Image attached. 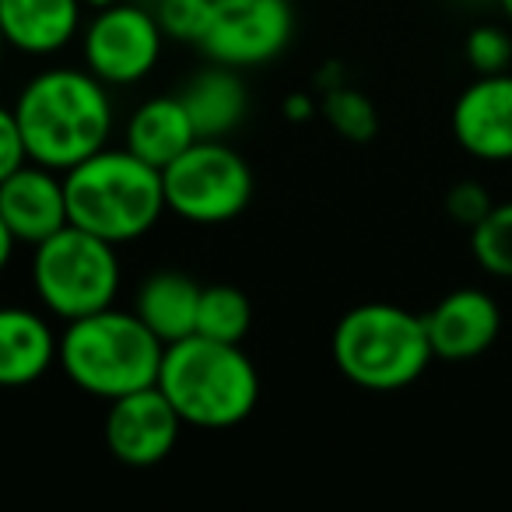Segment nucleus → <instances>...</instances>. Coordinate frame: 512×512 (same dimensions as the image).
<instances>
[{
	"label": "nucleus",
	"mask_w": 512,
	"mask_h": 512,
	"mask_svg": "<svg viewBox=\"0 0 512 512\" xmlns=\"http://www.w3.org/2000/svg\"><path fill=\"white\" fill-rule=\"evenodd\" d=\"M71 225L123 246L158 225L165 207L162 169L127 148L106 144L92 158L64 172Z\"/></svg>",
	"instance_id": "obj_3"
},
{
	"label": "nucleus",
	"mask_w": 512,
	"mask_h": 512,
	"mask_svg": "<svg viewBox=\"0 0 512 512\" xmlns=\"http://www.w3.org/2000/svg\"><path fill=\"white\" fill-rule=\"evenodd\" d=\"M158 390L172 400L183 425L221 432L235 428L260 404V372L242 344L190 334L165 344Z\"/></svg>",
	"instance_id": "obj_2"
},
{
	"label": "nucleus",
	"mask_w": 512,
	"mask_h": 512,
	"mask_svg": "<svg viewBox=\"0 0 512 512\" xmlns=\"http://www.w3.org/2000/svg\"><path fill=\"white\" fill-rule=\"evenodd\" d=\"M200 285L179 271H155L134 295V313L162 344H176L197 334Z\"/></svg>",
	"instance_id": "obj_18"
},
{
	"label": "nucleus",
	"mask_w": 512,
	"mask_h": 512,
	"mask_svg": "<svg viewBox=\"0 0 512 512\" xmlns=\"http://www.w3.org/2000/svg\"><path fill=\"white\" fill-rule=\"evenodd\" d=\"M183 432V418L172 407V400L155 386H144L127 397L109 400L102 439L116 463L123 467H158L169 460Z\"/></svg>",
	"instance_id": "obj_10"
},
{
	"label": "nucleus",
	"mask_w": 512,
	"mask_h": 512,
	"mask_svg": "<svg viewBox=\"0 0 512 512\" xmlns=\"http://www.w3.org/2000/svg\"><path fill=\"white\" fill-rule=\"evenodd\" d=\"M32 288L53 320L71 323L92 316L116 306L123 288L120 253L113 242L78 225H64L32 246Z\"/></svg>",
	"instance_id": "obj_6"
},
{
	"label": "nucleus",
	"mask_w": 512,
	"mask_h": 512,
	"mask_svg": "<svg viewBox=\"0 0 512 512\" xmlns=\"http://www.w3.org/2000/svg\"><path fill=\"white\" fill-rule=\"evenodd\" d=\"M25 162H29V151H25V137L22 127H18L15 106H0V183Z\"/></svg>",
	"instance_id": "obj_25"
},
{
	"label": "nucleus",
	"mask_w": 512,
	"mask_h": 512,
	"mask_svg": "<svg viewBox=\"0 0 512 512\" xmlns=\"http://www.w3.org/2000/svg\"><path fill=\"white\" fill-rule=\"evenodd\" d=\"M165 344L137 320L134 309H99L64 323L57 365L67 383L95 400H116L158 383Z\"/></svg>",
	"instance_id": "obj_4"
},
{
	"label": "nucleus",
	"mask_w": 512,
	"mask_h": 512,
	"mask_svg": "<svg viewBox=\"0 0 512 512\" xmlns=\"http://www.w3.org/2000/svg\"><path fill=\"white\" fill-rule=\"evenodd\" d=\"M295 32L288 0H214V18L200 50L214 64L249 71L278 60Z\"/></svg>",
	"instance_id": "obj_9"
},
{
	"label": "nucleus",
	"mask_w": 512,
	"mask_h": 512,
	"mask_svg": "<svg viewBox=\"0 0 512 512\" xmlns=\"http://www.w3.org/2000/svg\"><path fill=\"white\" fill-rule=\"evenodd\" d=\"M313 113H320V102H313V95L309 92H292L285 99V116L292 123H306Z\"/></svg>",
	"instance_id": "obj_26"
},
{
	"label": "nucleus",
	"mask_w": 512,
	"mask_h": 512,
	"mask_svg": "<svg viewBox=\"0 0 512 512\" xmlns=\"http://www.w3.org/2000/svg\"><path fill=\"white\" fill-rule=\"evenodd\" d=\"M113 4H120V0H85V8H92V11L113 8Z\"/></svg>",
	"instance_id": "obj_28"
},
{
	"label": "nucleus",
	"mask_w": 512,
	"mask_h": 512,
	"mask_svg": "<svg viewBox=\"0 0 512 512\" xmlns=\"http://www.w3.org/2000/svg\"><path fill=\"white\" fill-rule=\"evenodd\" d=\"M253 330V302L235 285H207L200 288L197 306V334L211 341L242 344Z\"/></svg>",
	"instance_id": "obj_19"
},
{
	"label": "nucleus",
	"mask_w": 512,
	"mask_h": 512,
	"mask_svg": "<svg viewBox=\"0 0 512 512\" xmlns=\"http://www.w3.org/2000/svg\"><path fill=\"white\" fill-rule=\"evenodd\" d=\"M15 249H18L15 235H11V228H8V225H4V218H0V274L8 271V264H11V256H15Z\"/></svg>",
	"instance_id": "obj_27"
},
{
	"label": "nucleus",
	"mask_w": 512,
	"mask_h": 512,
	"mask_svg": "<svg viewBox=\"0 0 512 512\" xmlns=\"http://www.w3.org/2000/svg\"><path fill=\"white\" fill-rule=\"evenodd\" d=\"M491 207H495L491 193L484 190L481 183H474V179H463V183H456L453 190L446 193V214L463 228H474Z\"/></svg>",
	"instance_id": "obj_24"
},
{
	"label": "nucleus",
	"mask_w": 512,
	"mask_h": 512,
	"mask_svg": "<svg viewBox=\"0 0 512 512\" xmlns=\"http://www.w3.org/2000/svg\"><path fill=\"white\" fill-rule=\"evenodd\" d=\"M85 0H0V32L8 50L53 57L81 36Z\"/></svg>",
	"instance_id": "obj_14"
},
{
	"label": "nucleus",
	"mask_w": 512,
	"mask_h": 512,
	"mask_svg": "<svg viewBox=\"0 0 512 512\" xmlns=\"http://www.w3.org/2000/svg\"><path fill=\"white\" fill-rule=\"evenodd\" d=\"M15 116L32 162L67 172L113 137V95L88 67H46L15 99Z\"/></svg>",
	"instance_id": "obj_1"
},
{
	"label": "nucleus",
	"mask_w": 512,
	"mask_h": 512,
	"mask_svg": "<svg viewBox=\"0 0 512 512\" xmlns=\"http://www.w3.org/2000/svg\"><path fill=\"white\" fill-rule=\"evenodd\" d=\"M179 99H183L186 113H190L197 137H221L225 141L228 134H235L242 127V120L249 113L246 81L239 78L235 67L225 64L207 67L197 78L186 81Z\"/></svg>",
	"instance_id": "obj_17"
},
{
	"label": "nucleus",
	"mask_w": 512,
	"mask_h": 512,
	"mask_svg": "<svg viewBox=\"0 0 512 512\" xmlns=\"http://www.w3.org/2000/svg\"><path fill=\"white\" fill-rule=\"evenodd\" d=\"M320 116L330 123V130H337L344 141H355V144L372 141L379 130V113L372 106V99L365 92H358V88H351L348 81H337V85L323 88Z\"/></svg>",
	"instance_id": "obj_20"
},
{
	"label": "nucleus",
	"mask_w": 512,
	"mask_h": 512,
	"mask_svg": "<svg viewBox=\"0 0 512 512\" xmlns=\"http://www.w3.org/2000/svg\"><path fill=\"white\" fill-rule=\"evenodd\" d=\"M165 32L155 11L137 4H113L88 18L81 29L85 67L109 88H127L144 81L162 60Z\"/></svg>",
	"instance_id": "obj_8"
},
{
	"label": "nucleus",
	"mask_w": 512,
	"mask_h": 512,
	"mask_svg": "<svg viewBox=\"0 0 512 512\" xmlns=\"http://www.w3.org/2000/svg\"><path fill=\"white\" fill-rule=\"evenodd\" d=\"M463 57L474 74H502L512 67V36L502 25H477L467 32Z\"/></svg>",
	"instance_id": "obj_23"
},
{
	"label": "nucleus",
	"mask_w": 512,
	"mask_h": 512,
	"mask_svg": "<svg viewBox=\"0 0 512 512\" xmlns=\"http://www.w3.org/2000/svg\"><path fill=\"white\" fill-rule=\"evenodd\" d=\"M155 18H158V25H162L165 39L200 46L207 29H211L214 0H158Z\"/></svg>",
	"instance_id": "obj_22"
},
{
	"label": "nucleus",
	"mask_w": 512,
	"mask_h": 512,
	"mask_svg": "<svg viewBox=\"0 0 512 512\" xmlns=\"http://www.w3.org/2000/svg\"><path fill=\"white\" fill-rule=\"evenodd\" d=\"M60 334L46 320V309L0 306V390H22L57 365Z\"/></svg>",
	"instance_id": "obj_15"
},
{
	"label": "nucleus",
	"mask_w": 512,
	"mask_h": 512,
	"mask_svg": "<svg viewBox=\"0 0 512 512\" xmlns=\"http://www.w3.org/2000/svg\"><path fill=\"white\" fill-rule=\"evenodd\" d=\"M432 355L442 362H470L498 341L502 309L481 288H453L425 313Z\"/></svg>",
	"instance_id": "obj_13"
},
{
	"label": "nucleus",
	"mask_w": 512,
	"mask_h": 512,
	"mask_svg": "<svg viewBox=\"0 0 512 512\" xmlns=\"http://www.w3.org/2000/svg\"><path fill=\"white\" fill-rule=\"evenodd\" d=\"M0 218L11 228L18 246H39L53 232L71 225L64 172L46 169L32 158L18 165L0 183Z\"/></svg>",
	"instance_id": "obj_12"
},
{
	"label": "nucleus",
	"mask_w": 512,
	"mask_h": 512,
	"mask_svg": "<svg viewBox=\"0 0 512 512\" xmlns=\"http://www.w3.org/2000/svg\"><path fill=\"white\" fill-rule=\"evenodd\" d=\"M193 141H197V130H193V120L179 95L144 99L123 127V148L134 151L155 169L172 165Z\"/></svg>",
	"instance_id": "obj_16"
},
{
	"label": "nucleus",
	"mask_w": 512,
	"mask_h": 512,
	"mask_svg": "<svg viewBox=\"0 0 512 512\" xmlns=\"http://www.w3.org/2000/svg\"><path fill=\"white\" fill-rule=\"evenodd\" d=\"M4 53H8V43H4V32H0V64H4Z\"/></svg>",
	"instance_id": "obj_30"
},
{
	"label": "nucleus",
	"mask_w": 512,
	"mask_h": 512,
	"mask_svg": "<svg viewBox=\"0 0 512 512\" xmlns=\"http://www.w3.org/2000/svg\"><path fill=\"white\" fill-rule=\"evenodd\" d=\"M498 8H502V15L512 22V0H498Z\"/></svg>",
	"instance_id": "obj_29"
},
{
	"label": "nucleus",
	"mask_w": 512,
	"mask_h": 512,
	"mask_svg": "<svg viewBox=\"0 0 512 512\" xmlns=\"http://www.w3.org/2000/svg\"><path fill=\"white\" fill-rule=\"evenodd\" d=\"M453 137L477 162H512V71L477 74L453 106Z\"/></svg>",
	"instance_id": "obj_11"
},
{
	"label": "nucleus",
	"mask_w": 512,
	"mask_h": 512,
	"mask_svg": "<svg viewBox=\"0 0 512 512\" xmlns=\"http://www.w3.org/2000/svg\"><path fill=\"white\" fill-rule=\"evenodd\" d=\"M470 253L484 274L512 281V200L495 204L470 228Z\"/></svg>",
	"instance_id": "obj_21"
},
{
	"label": "nucleus",
	"mask_w": 512,
	"mask_h": 512,
	"mask_svg": "<svg viewBox=\"0 0 512 512\" xmlns=\"http://www.w3.org/2000/svg\"><path fill=\"white\" fill-rule=\"evenodd\" d=\"M330 355L348 383L393 393L418 383L432 362L425 316L393 302H362L337 320Z\"/></svg>",
	"instance_id": "obj_5"
},
{
	"label": "nucleus",
	"mask_w": 512,
	"mask_h": 512,
	"mask_svg": "<svg viewBox=\"0 0 512 512\" xmlns=\"http://www.w3.org/2000/svg\"><path fill=\"white\" fill-rule=\"evenodd\" d=\"M165 207L190 225H225L249 207L256 179L249 162L221 137H197L162 169Z\"/></svg>",
	"instance_id": "obj_7"
}]
</instances>
